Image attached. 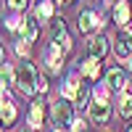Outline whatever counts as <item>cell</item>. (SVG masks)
<instances>
[{
    "instance_id": "20",
    "label": "cell",
    "mask_w": 132,
    "mask_h": 132,
    "mask_svg": "<svg viewBox=\"0 0 132 132\" xmlns=\"http://www.w3.org/2000/svg\"><path fill=\"white\" fill-rule=\"evenodd\" d=\"M16 53H19V56H29V40L21 37V40L16 42Z\"/></svg>"
},
{
    "instance_id": "8",
    "label": "cell",
    "mask_w": 132,
    "mask_h": 132,
    "mask_svg": "<svg viewBox=\"0 0 132 132\" xmlns=\"http://www.w3.org/2000/svg\"><path fill=\"white\" fill-rule=\"evenodd\" d=\"M16 116H19V111H16L13 101L11 98H0V122H3V127H11L16 122Z\"/></svg>"
},
{
    "instance_id": "29",
    "label": "cell",
    "mask_w": 132,
    "mask_h": 132,
    "mask_svg": "<svg viewBox=\"0 0 132 132\" xmlns=\"http://www.w3.org/2000/svg\"><path fill=\"white\" fill-rule=\"evenodd\" d=\"M127 132H132V127H129V129H127Z\"/></svg>"
},
{
    "instance_id": "18",
    "label": "cell",
    "mask_w": 132,
    "mask_h": 132,
    "mask_svg": "<svg viewBox=\"0 0 132 132\" xmlns=\"http://www.w3.org/2000/svg\"><path fill=\"white\" fill-rule=\"evenodd\" d=\"M0 82L5 87H16V69H11L8 63H3L0 66Z\"/></svg>"
},
{
    "instance_id": "14",
    "label": "cell",
    "mask_w": 132,
    "mask_h": 132,
    "mask_svg": "<svg viewBox=\"0 0 132 132\" xmlns=\"http://www.w3.org/2000/svg\"><path fill=\"white\" fill-rule=\"evenodd\" d=\"M129 13H132L129 0H116V5H114V21H116L119 27L129 24Z\"/></svg>"
},
{
    "instance_id": "4",
    "label": "cell",
    "mask_w": 132,
    "mask_h": 132,
    "mask_svg": "<svg viewBox=\"0 0 132 132\" xmlns=\"http://www.w3.org/2000/svg\"><path fill=\"white\" fill-rule=\"evenodd\" d=\"M101 27H103V21H101V16H98L93 8H85L79 13V32L82 35H93V32H98Z\"/></svg>"
},
{
    "instance_id": "30",
    "label": "cell",
    "mask_w": 132,
    "mask_h": 132,
    "mask_svg": "<svg viewBox=\"0 0 132 132\" xmlns=\"http://www.w3.org/2000/svg\"><path fill=\"white\" fill-rule=\"evenodd\" d=\"M35 132H40V129H35Z\"/></svg>"
},
{
    "instance_id": "6",
    "label": "cell",
    "mask_w": 132,
    "mask_h": 132,
    "mask_svg": "<svg viewBox=\"0 0 132 132\" xmlns=\"http://www.w3.org/2000/svg\"><path fill=\"white\" fill-rule=\"evenodd\" d=\"M106 85H108V90L122 93L124 87H127V71L119 69V66H111V69L106 71Z\"/></svg>"
},
{
    "instance_id": "27",
    "label": "cell",
    "mask_w": 132,
    "mask_h": 132,
    "mask_svg": "<svg viewBox=\"0 0 132 132\" xmlns=\"http://www.w3.org/2000/svg\"><path fill=\"white\" fill-rule=\"evenodd\" d=\"M61 3H74V0H61Z\"/></svg>"
},
{
    "instance_id": "23",
    "label": "cell",
    "mask_w": 132,
    "mask_h": 132,
    "mask_svg": "<svg viewBox=\"0 0 132 132\" xmlns=\"http://www.w3.org/2000/svg\"><path fill=\"white\" fill-rule=\"evenodd\" d=\"M19 132H35V127H29V124H27V127H21Z\"/></svg>"
},
{
    "instance_id": "15",
    "label": "cell",
    "mask_w": 132,
    "mask_h": 132,
    "mask_svg": "<svg viewBox=\"0 0 132 132\" xmlns=\"http://www.w3.org/2000/svg\"><path fill=\"white\" fill-rule=\"evenodd\" d=\"M98 61L101 58H93V56L82 58V74L87 77V79H98V74H101V63Z\"/></svg>"
},
{
    "instance_id": "24",
    "label": "cell",
    "mask_w": 132,
    "mask_h": 132,
    "mask_svg": "<svg viewBox=\"0 0 132 132\" xmlns=\"http://www.w3.org/2000/svg\"><path fill=\"white\" fill-rule=\"evenodd\" d=\"M53 132H63V127H53Z\"/></svg>"
},
{
    "instance_id": "11",
    "label": "cell",
    "mask_w": 132,
    "mask_h": 132,
    "mask_svg": "<svg viewBox=\"0 0 132 132\" xmlns=\"http://www.w3.org/2000/svg\"><path fill=\"white\" fill-rule=\"evenodd\" d=\"M106 53H108V40L103 35H98L90 40V45H87V56H93V58H106Z\"/></svg>"
},
{
    "instance_id": "12",
    "label": "cell",
    "mask_w": 132,
    "mask_h": 132,
    "mask_svg": "<svg viewBox=\"0 0 132 132\" xmlns=\"http://www.w3.org/2000/svg\"><path fill=\"white\" fill-rule=\"evenodd\" d=\"M114 53H116V58H122V61L129 58L132 56V37L122 32V35L116 37V42H114Z\"/></svg>"
},
{
    "instance_id": "5",
    "label": "cell",
    "mask_w": 132,
    "mask_h": 132,
    "mask_svg": "<svg viewBox=\"0 0 132 132\" xmlns=\"http://www.w3.org/2000/svg\"><path fill=\"white\" fill-rule=\"evenodd\" d=\"M87 111H90V122L93 124H106L108 116H111V106H108V101H93L87 106Z\"/></svg>"
},
{
    "instance_id": "13",
    "label": "cell",
    "mask_w": 132,
    "mask_h": 132,
    "mask_svg": "<svg viewBox=\"0 0 132 132\" xmlns=\"http://www.w3.org/2000/svg\"><path fill=\"white\" fill-rule=\"evenodd\" d=\"M37 16H27L24 21H21V37L24 40H29V42H35L37 40V35H40V27H37Z\"/></svg>"
},
{
    "instance_id": "2",
    "label": "cell",
    "mask_w": 132,
    "mask_h": 132,
    "mask_svg": "<svg viewBox=\"0 0 132 132\" xmlns=\"http://www.w3.org/2000/svg\"><path fill=\"white\" fill-rule=\"evenodd\" d=\"M74 101H69V98H58L56 103L50 106V114H53V124L56 127H66V124H74Z\"/></svg>"
},
{
    "instance_id": "7",
    "label": "cell",
    "mask_w": 132,
    "mask_h": 132,
    "mask_svg": "<svg viewBox=\"0 0 132 132\" xmlns=\"http://www.w3.org/2000/svg\"><path fill=\"white\" fill-rule=\"evenodd\" d=\"M63 56H66V53L56 45V42H50V45L45 48V63H48V71H58V69H61Z\"/></svg>"
},
{
    "instance_id": "9",
    "label": "cell",
    "mask_w": 132,
    "mask_h": 132,
    "mask_svg": "<svg viewBox=\"0 0 132 132\" xmlns=\"http://www.w3.org/2000/svg\"><path fill=\"white\" fill-rule=\"evenodd\" d=\"M35 16L40 21H50L56 19V0H37V5H35Z\"/></svg>"
},
{
    "instance_id": "16",
    "label": "cell",
    "mask_w": 132,
    "mask_h": 132,
    "mask_svg": "<svg viewBox=\"0 0 132 132\" xmlns=\"http://www.w3.org/2000/svg\"><path fill=\"white\" fill-rule=\"evenodd\" d=\"M79 77H77V74H69V77H66V85L61 87V95L63 98H69V101H74V93L77 90H79Z\"/></svg>"
},
{
    "instance_id": "22",
    "label": "cell",
    "mask_w": 132,
    "mask_h": 132,
    "mask_svg": "<svg viewBox=\"0 0 132 132\" xmlns=\"http://www.w3.org/2000/svg\"><path fill=\"white\" fill-rule=\"evenodd\" d=\"M71 127H74V132H90V129L85 127V122H74Z\"/></svg>"
},
{
    "instance_id": "28",
    "label": "cell",
    "mask_w": 132,
    "mask_h": 132,
    "mask_svg": "<svg viewBox=\"0 0 132 132\" xmlns=\"http://www.w3.org/2000/svg\"><path fill=\"white\" fill-rule=\"evenodd\" d=\"M0 129H3V122H0Z\"/></svg>"
},
{
    "instance_id": "1",
    "label": "cell",
    "mask_w": 132,
    "mask_h": 132,
    "mask_svg": "<svg viewBox=\"0 0 132 132\" xmlns=\"http://www.w3.org/2000/svg\"><path fill=\"white\" fill-rule=\"evenodd\" d=\"M16 90L24 93V95H35L40 90V77L35 71V66L27 63V61L16 66Z\"/></svg>"
},
{
    "instance_id": "17",
    "label": "cell",
    "mask_w": 132,
    "mask_h": 132,
    "mask_svg": "<svg viewBox=\"0 0 132 132\" xmlns=\"http://www.w3.org/2000/svg\"><path fill=\"white\" fill-rule=\"evenodd\" d=\"M119 116H122V119H132V90L122 93V101H119Z\"/></svg>"
},
{
    "instance_id": "26",
    "label": "cell",
    "mask_w": 132,
    "mask_h": 132,
    "mask_svg": "<svg viewBox=\"0 0 132 132\" xmlns=\"http://www.w3.org/2000/svg\"><path fill=\"white\" fill-rule=\"evenodd\" d=\"M127 61H129V71H132V56H129V58H127Z\"/></svg>"
},
{
    "instance_id": "25",
    "label": "cell",
    "mask_w": 132,
    "mask_h": 132,
    "mask_svg": "<svg viewBox=\"0 0 132 132\" xmlns=\"http://www.w3.org/2000/svg\"><path fill=\"white\" fill-rule=\"evenodd\" d=\"M0 66H3V48H0Z\"/></svg>"
},
{
    "instance_id": "3",
    "label": "cell",
    "mask_w": 132,
    "mask_h": 132,
    "mask_svg": "<svg viewBox=\"0 0 132 132\" xmlns=\"http://www.w3.org/2000/svg\"><path fill=\"white\" fill-rule=\"evenodd\" d=\"M50 40L56 42V45H58L63 53H69V50H71V37H69V32H66L63 19H58V16L50 21Z\"/></svg>"
},
{
    "instance_id": "21",
    "label": "cell",
    "mask_w": 132,
    "mask_h": 132,
    "mask_svg": "<svg viewBox=\"0 0 132 132\" xmlns=\"http://www.w3.org/2000/svg\"><path fill=\"white\" fill-rule=\"evenodd\" d=\"M8 5L16 8V11H21V8H27V0H8Z\"/></svg>"
},
{
    "instance_id": "19",
    "label": "cell",
    "mask_w": 132,
    "mask_h": 132,
    "mask_svg": "<svg viewBox=\"0 0 132 132\" xmlns=\"http://www.w3.org/2000/svg\"><path fill=\"white\" fill-rule=\"evenodd\" d=\"M87 101H90V87L82 82V85H79V90L74 93V106H77V108H85Z\"/></svg>"
},
{
    "instance_id": "10",
    "label": "cell",
    "mask_w": 132,
    "mask_h": 132,
    "mask_svg": "<svg viewBox=\"0 0 132 132\" xmlns=\"http://www.w3.org/2000/svg\"><path fill=\"white\" fill-rule=\"evenodd\" d=\"M27 122H29V127H35V129H40L42 124H45V108H42V101H35V103L29 106Z\"/></svg>"
}]
</instances>
